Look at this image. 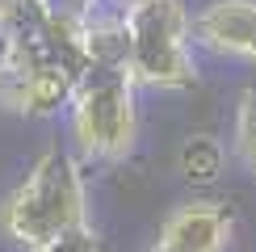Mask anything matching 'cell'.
I'll return each instance as SVG.
<instances>
[{"instance_id":"6da1fadb","label":"cell","mask_w":256,"mask_h":252,"mask_svg":"<svg viewBox=\"0 0 256 252\" xmlns=\"http://www.w3.org/2000/svg\"><path fill=\"white\" fill-rule=\"evenodd\" d=\"M0 227L21 252H46L63 236L88 227L84 172L68 147H46L0 206Z\"/></svg>"},{"instance_id":"7a4b0ae2","label":"cell","mask_w":256,"mask_h":252,"mask_svg":"<svg viewBox=\"0 0 256 252\" xmlns=\"http://www.w3.org/2000/svg\"><path fill=\"white\" fill-rule=\"evenodd\" d=\"M138 134L126 63H92L72 97V139L84 160H126Z\"/></svg>"},{"instance_id":"3957f363","label":"cell","mask_w":256,"mask_h":252,"mask_svg":"<svg viewBox=\"0 0 256 252\" xmlns=\"http://www.w3.org/2000/svg\"><path fill=\"white\" fill-rule=\"evenodd\" d=\"M126 21V72L134 84L189 88L198 80L189 55V13L180 0H143Z\"/></svg>"},{"instance_id":"277c9868","label":"cell","mask_w":256,"mask_h":252,"mask_svg":"<svg viewBox=\"0 0 256 252\" xmlns=\"http://www.w3.org/2000/svg\"><path fill=\"white\" fill-rule=\"evenodd\" d=\"M84 76L88 72L46 63V68H34L17 80H0V105L13 110V114H26V118H50L55 110L72 105Z\"/></svg>"},{"instance_id":"5b68a950","label":"cell","mask_w":256,"mask_h":252,"mask_svg":"<svg viewBox=\"0 0 256 252\" xmlns=\"http://www.w3.org/2000/svg\"><path fill=\"white\" fill-rule=\"evenodd\" d=\"M156 244H164L172 252H227L231 210L218 202H185L168 214Z\"/></svg>"},{"instance_id":"8992f818","label":"cell","mask_w":256,"mask_h":252,"mask_svg":"<svg viewBox=\"0 0 256 252\" xmlns=\"http://www.w3.org/2000/svg\"><path fill=\"white\" fill-rule=\"evenodd\" d=\"M189 34L214 55H244L248 59L256 38V0H214L189 21Z\"/></svg>"},{"instance_id":"52a82bcc","label":"cell","mask_w":256,"mask_h":252,"mask_svg":"<svg viewBox=\"0 0 256 252\" xmlns=\"http://www.w3.org/2000/svg\"><path fill=\"white\" fill-rule=\"evenodd\" d=\"M180 172L194 185H210L222 172V143L214 134H189L180 147Z\"/></svg>"},{"instance_id":"ba28073f","label":"cell","mask_w":256,"mask_h":252,"mask_svg":"<svg viewBox=\"0 0 256 252\" xmlns=\"http://www.w3.org/2000/svg\"><path fill=\"white\" fill-rule=\"evenodd\" d=\"M231 147H236V160L256 176V80L244 84V92L236 101V134H231Z\"/></svg>"},{"instance_id":"9c48e42d","label":"cell","mask_w":256,"mask_h":252,"mask_svg":"<svg viewBox=\"0 0 256 252\" xmlns=\"http://www.w3.org/2000/svg\"><path fill=\"white\" fill-rule=\"evenodd\" d=\"M46 252H101V240H97L92 227H80V231H72V236H63L59 244H50Z\"/></svg>"},{"instance_id":"30bf717a","label":"cell","mask_w":256,"mask_h":252,"mask_svg":"<svg viewBox=\"0 0 256 252\" xmlns=\"http://www.w3.org/2000/svg\"><path fill=\"white\" fill-rule=\"evenodd\" d=\"M30 4H34V0H0V30H8L13 21H21L30 13Z\"/></svg>"},{"instance_id":"8fae6325","label":"cell","mask_w":256,"mask_h":252,"mask_svg":"<svg viewBox=\"0 0 256 252\" xmlns=\"http://www.w3.org/2000/svg\"><path fill=\"white\" fill-rule=\"evenodd\" d=\"M248 59H252V63H256V38H252V50H248Z\"/></svg>"},{"instance_id":"7c38bea8","label":"cell","mask_w":256,"mask_h":252,"mask_svg":"<svg viewBox=\"0 0 256 252\" xmlns=\"http://www.w3.org/2000/svg\"><path fill=\"white\" fill-rule=\"evenodd\" d=\"M152 252H172V248H164V244H156V248H152Z\"/></svg>"}]
</instances>
